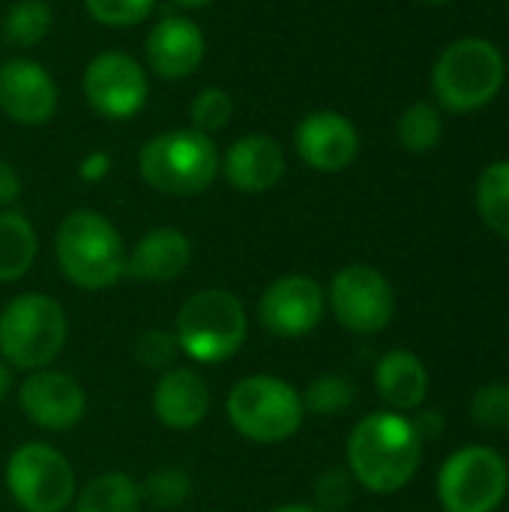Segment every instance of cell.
Returning <instances> with one entry per match:
<instances>
[{"instance_id": "18", "label": "cell", "mask_w": 509, "mask_h": 512, "mask_svg": "<svg viewBox=\"0 0 509 512\" xmlns=\"http://www.w3.org/2000/svg\"><path fill=\"white\" fill-rule=\"evenodd\" d=\"M213 396L201 372L189 366H171L153 387V414L165 429L189 432L210 414Z\"/></svg>"}, {"instance_id": "24", "label": "cell", "mask_w": 509, "mask_h": 512, "mask_svg": "<svg viewBox=\"0 0 509 512\" xmlns=\"http://www.w3.org/2000/svg\"><path fill=\"white\" fill-rule=\"evenodd\" d=\"M474 204L483 225L509 243V159H495L480 171Z\"/></svg>"}, {"instance_id": "14", "label": "cell", "mask_w": 509, "mask_h": 512, "mask_svg": "<svg viewBox=\"0 0 509 512\" xmlns=\"http://www.w3.org/2000/svg\"><path fill=\"white\" fill-rule=\"evenodd\" d=\"M294 150L318 174H339L360 156V132L342 111H309L294 129Z\"/></svg>"}, {"instance_id": "34", "label": "cell", "mask_w": 509, "mask_h": 512, "mask_svg": "<svg viewBox=\"0 0 509 512\" xmlns=\"http://www.w3.org/2000/svg\"><path fill=\"white\" fill-rule=\"evenodd\" d=\"M108 171H111V156H108L105 150H93V153H87V156L81 159V165H78V174H81V180H87V183L102 180Z\"/></svg>"}, {"instance_id": "26", "label": "cell", "mask_w": 509, "mask_h": 512, "mask_svg": "<svg viewBox=\"0 0 509 512\" xmlns=\"http://www.w3.org/2000/svg\"><path fill=\"white\" fill-rule=\"evenodd\" d=\"M300 396H303L306 414L336 417V414H345L357 402V387L345 375L327 372V375H318Z\"/></svg>"}, {"instance_id": "10", "label": "cell", "mask_w": 509, "mask_h": 512, "mask_svg": "<svg viewBox=\"0 0 509 512\" xmlns=\"http://www.w3.org/2000/svg\"><path fill=\"white\" fill-rule=\"evenodd\" d=\"M327 303L345 330L357 336H375L393 321L396 291L378 267L348 264L333 276Z\"/></svg>"}, {"instance_id": "16", "label": "cell", "mask_w": 509, "mask_h": 512, "mask_svg": "<svg viewBox=\"0 0 509 512\" xmlns=\"http://www.w3.org/2000/svg\"><path fill=\"white\" fill-rule=\"evenodd\" d=\"M150 69L165 78V81H183L198 72L204 54H207V39L204 30L186 18V15H165L156 21L147 33L144 45Z\"/></svg>"}, {"instance_id": "6", "label": "cell", "mask_w": 509, "mask_h": 512, "mask_svg": "<svg viewBox=\"0 0 509 512\" xmlns=\"http://www.w3.org/2000/svg\"><path fill=\"white\" fill-rule=\"evenodd\" d=\"M249 336L246 306L225 288H204L192 294L174 321V339L186 357L213 366L231 360Z\"/></svg>"}, {"instance_id": "31", "label": "cell", "mask_w": 509, "mask_h": 512, "mask_svg": "<svg viewBox=\"0 0 509 512\" xmlns=\"http://www.w3.org/2000/svg\"><path fill=\"white\" fill-rule=\"evenodd\" d=\"M357 495V480L351 477L348 468H327L315 483H312V498L321 512H342L351 507Z\"/></svg>"}, {"instance_id": "22", "label": "cell", "mask_w": 509, "mask_h": 512, "mask_svg": "<svg viewBox=\"0 0 509 512\" xmlns=\"http://www.w3.org/2000/svg\"><path fill=\"white\" fill-rule=\"evenodd\" d=\"M141 483L129 474L108 471L93 477L75 498V512H141Z\"/></svg>"}, {"instance_id": "9", "label": "cell", "mask_w": 509, "mask_h": 512, "mask_svg": "<svg viewBox=\"0 0 509 512\" xmlns=\"http://www.w3.org/2000/svg\"><path fill=\"white\" fill-rule=\"evenodd\" d=\"M507 489V462L492 447L456 450L438 471V501L447 512H495Z\"/></svg>"}, {"instance_id": "21", "label": "cell", "mask_w": 509, "mask_h": 512, "mask_svg": "<svg viewBox=\"0 0 509 512\" xmlns=\"http://www.w3.org/2000/svg\"><path fill=\"white\" fill-rule=\"evenodd\" d=\"M39 255L33 222L18 210H0V285L18 282Z\"/></svg>"}, {"instance_id": "11", "label": "cell", "mask_w": 509, "mask_h": 512, "mask_svg": "<svg viewBox=\"0 0 509 512\" xmlns=\"http://www.w3.org/2000/svg\"><path fill=\"white\" fill-rule=\"evenodd\" d=\"M81 87L87 105L105 120L135 117L150 96V81L144 66L126 51L96 54L84 69Z\"/></svg>"}, {"instance_id": "8", "label": "cell", "mask_w": 509, "mask_h": 512, "mask_svg": "<svg viewBox=\"0 0 509 512\" xmlns=\"http://www.w3.org/2000/svg\"><path fill=\"white\" fill-rule=\"evenodd\" d=\"M6 489L21 512H66L75 501V471L57 447L27 441L6 462Z\"/></svg>"}, {"instance_id": "3", "label": "cell", "mask_w": 509, "mask_h": 512, "mask_svg": "<svg viewBox=\"0 0 509 512\" xmlns=\"http://www.w3.org/2000/svg\"><path fill=\"white\" fill-rule=\"evenodd\" d=\"M126 246L114 222L96 210H72L54 234L57 267L81 291H105L126 276Z\"/></svg>"}, {"instance_id": "36", "label": "cell", "mask_w": 509, "mask_h": 512, "mask_svg": "<svg viewBox=\"0 0 509 512\" xmlns=\"http://www.w3.org/2000/svg\"><path fill=\"white\" fill-rule=\"evenodd\" d=\"M9 393H12V369L0 360V405L6 402Z\"/></svg>"}, {"instance_id": "33", "label": "cell", "mask_w": 509, "mask_h": 512, "mask_svg": "<svg viewBox=\"0 0 509 512\" xmlns=\"http://www.w3.org/2000/svg\"><path fill=\"white\" fill-rule=\"evenodd\" d=\"M21 198V174L12 162L0 159V210H12V204Z\"/></svg>"}, {"instance_id": "5", "label": "cell", "mask_w": 509, "mask_h": 512, "mask_svg": "<svg viewBox=\"0 0 509 512\" xmlns=\"http://www.w3.org/2000/svg\"><path fill=\"white\" fill-rule=\"evenodd\" d=\"M66 339V312L42 291L18 294L0 309V360L9 369H48L60 357Z\"/></svg>"}, {"instance_id": "20", "label": "cell", "mask_w": 509, "mask_h": 512, "mask_svg": "<svg viewBox=\"0 0 509 512\" xmlns=\"http://www.w3.org/2000/svg\"><path fill=\"white\" fill-rule=\"evenodd\" d=\"M375 387L390 411H417L429 396V369L417 354L396 348L378 360Z\"/></svg>"}, {"instance_id": "4", "label": "cell", "mask_w": 509, "mask_h": 512, "mask_svg": "<svg viewBox=\"0 0 509 512\" xmlns=\"http://www.w3.org/2000/svg\"><path fill=\"white\" fill-rule=\"evenodd\" d=\"M219 147L198 129H165L138 150L141 180L171 198H192L207 192L219 177Z\"/></svg>"}, {"instance_id": "13", "label": "cell", "mask_w": 509, "mask_h": 512, "mask_svg": "<svg viewBox=\"0 0 509 512\" xmlns=\"http://www.w3.org/2000/svg\"><path fill=\"white\" fill-rule=\"evenodd\" d=\"M18 408L45 432H69L87 414V393L60 369H36L18 387Z\"/></svg>"}, {"instance_id": "17", "label": "cell", "mask_w": 509, "mask_h": 512, "mask_svg": "<svg viewBox=\"0 0 509 512\" xmlns=\"http://www.w3.org/2000/svg\"><path fill=\"white\" fill-rule=\"evenodd\" d=\"M219 171L225 174L231 189L243 195H261V192H270L282 180L285 150L273 135L252 132V135L237 138L225 150Z\"/></svg>"}, {"instance_id": "32", "label": "cell", "mask_w": 509, "mask_h": 512, "mask_svg": "<svg viewBox=\"0 0 509 512\" xmlns=\"http://www.w3.org/2000/svg\"><path fill=\"white\" fill-rule=\"evenodd\" d=\"M180 345L174 339L171 330H144L135 342V360L147 369H171L174 357H177Z\"/></svg>"}, {"instance_id": "25", "label": "cell", "mask_w": 509, "mask_h": 512, "mask_svg": "<svg viewBox=\"0 0 509 512\" xmlns=\"http://www.w3.org/2000/svg\"><path fill=\"white\" fill-rule=\"evenodd\" d=\"M54 27V12L45 0H15L3 15V36L15 48L39 45Z\"/></svg>"}, {"instance_id": "2", "label": "cell", "mask_w": 509, "mask_h": 512, "mask_svg": "<svg viewBox=\"0 0 509 512\" xmlns=\"http://www.w3.org/2000/svg\"><path fill=\"white\" fill-rule=\"evenodd\" d=\"M432 96L444 114L489 108L507 84V57L489 36L468 33L441 48L432 63Z\"/></svg>"}, {"instance_id": "35", "label": "cell", "mask_w": 509, "mask_h": 512, "mask_svg": "<svg viewBox=\"0 0 509 512\" xmlns=\"http://www.w3.org/2000/svg\"><path fill=\"white\" fill-rule=\"evenodd\" d=\"M414 423V429H417V435H420V441H429V438H438L441 432H444V417L438 414V411H423L417 420H411Z\"/></svg>"}, {"instance_id": "38", "label": "cell", "mask_w": 509, "mask_h": 512, "mask_svg": "<svg viewBox=\"0 0 509 512\" xmlns=\"http://www.w3.org/2000/svg\"><path fill=\"white\" fill-rule=\"evenodd\" d=\"M270 512H321L315 504H282V507H276V510Z\"/></svg>"}, {"instance_id": "7", "label": "cell", "mask_w": 509, "mask_h": 512, "mask_svg": "<svg viewBox=\"0 0 509 512\" xmlns=\"http://www.w3.org/2000/svg\"><path fill=\"white\" fill-rule=\"evenodd\" d=\"M225 414L234 432L252 444H285L300 432L306 408L294 384L276 375H249L231 387Z\"/></svg>"}, {"instance_id": "23", "label": "cell", "mask_w": 509, "mask_h": 512, "mask_svg": "<svg viewBox=\"0 0 509 512\" xmlns=\"http://www.w3.org/2000/svg\"><path fill=\"white\" fill-rule=\"evenodd\" d=\"M396 141L405 153L426 156L444 141V111L435 99H414L396 120Z\"/></svg>"}, {"instance_id": "27", "label": "cell", "mask_w": 509, "mask_h": 512, "mask_svg": "<svg viewBox=\"0 0 509 512\" xmlns=\"http://www.w3.org/2000/svg\"><path fill=\"white\" fill-rule=\"evenodd\" d=\"M189 495H192V477L174 465L156 468L141 483V498L156 510H177L189 501Z\"/></svg>"}, {"instance_id": "40", "label": "cell", "mask_w": 509, "mask_h": 512, "mask_svg": "<svg viewBox=\"0 0 509 512\" xmlns=\"http://www.w3.org/2000/svg\"><path fill=\"white\" fill-rule=\"evenodd\" d=\"M507 3H509V0H507Z\"/></svg>"}, {"instance_id": "39", "label": "cell", "mask_w": 509, "mask_h": 512, "mask_svg": "<svg viewBox=\"0 0 509 512\" xmlns=\"http://www.w3.org/2000/svg\"><path fill=\"white\" fill-rule=\"evenodd\" d=\"M420 3H426V6H447V3H456V0H420Z\"/></svg>"}, {"instance_id": "37", "label": "cell", "mask_w": 509, "mask_h": 512, "mask_svg": "<svg viewBox=\"0 0 509 512\" xmlns=\"http://www.w3.org/2000/svg\"><path fill=\"white\" fill-rule=\"evenodd\" d=\"M177 9H186V12H192V9H204V6H210L213 0H171Z\"/></svg>"}, {"instance_id": "12", "label": "cell", "mask_w": 509, "mask_h": 512, "mask_svg": "<svg viewBox=\"0 0 509 512\" xmlns=\"http://www.w3.org/2000/svg\"><path fill=\"white\" fill-rule=\"evenodd\" d=\"M327 309V291L306 273H288L273 279L258 297V321L276 339L309 336Z\"/></svg>"}, {"instance_id": "19", "label": "cell", "mask_w": 509, "mask_h": 512, "mask_svg": "<svg viewBox=\"0 0 509 512\" xmlns=\"http://www.w3.org/2000/svg\"><path fill=\"white\" fill-rule=\"evenodd\" d=\"M192 240L171 225L150 228L129 252H126V276L135 282L165 285L180 279L192 264Z\"/></svg>"}, {"instance_id": "15", "label": "cell", "mask_w": 509, "mask_h": 512, "mask_svg": "<svg viewBox=\"0 0 509 512\" xmlns=\"http://www.w3.org/2000/svg\"><path fill=\"white\" fill-rule=\"evenodd\" d=\"M57 81L33 57L0 63V111L18 126H45L57 114Z\"/></svg>"}, {"instance_id": "28", "label": "cell", "mask_w": 509, "mask_h": 512, "mask_svg": "<svg viewBox=\"0 0 509 512\" xmlns=\"http://www.w3.org/2000/svg\"><path fill=\"white\" fill-rule=\"evenodd\" d=\"M234 117V99L225 87H201L195 93V99L189 102V123L192 129L204 132V135H216L222 132Z\"/></svg>"}, {"instance_id": "30", "label": "cell", "mask_w": 509, "mask_h": 512, "mask_svg": "<svg viewBox=\"0 0 509 512\" xmlns=\"http://www.w3.org/2000/svg\"><path fill=\"white\" fill-rule=\"evenodd\" d=\"M471 417L477 426L489 432H507L509 429V384L507 381H492L483 384L474 399H471Z\"/></svg>"}, {"instance_id": "29", "label": "cell", "mask_w": 509, "mask_h": 512, "mask_svg": "<svg viewBox=\"0 0 509 512\" xmlns=\"http://www.w3.org/2000/svg\"><path fill=\"white\" fill-rule=\"evenodd\" d=\"M84 9L102 27H138L156 9V0H84Z\"/></svg>"}, {"instance_id": "1", "label": "cell", "mask_w": 509, "mask_h": 512, "mask_svg": "<svg viewBox=\"0 0 509 512\" xmlns=\"http://www.w3.org/2000/svg\"><path fill=\"white\" fill-rule=\"evenodd\" d=\"M348 471L372 495H396L420 468L423 441L399 411H372L348 435Z\"/></svg>"}]
</instances>
